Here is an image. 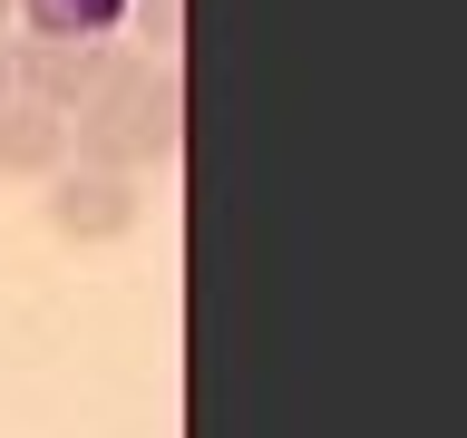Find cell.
Returning a JSON list of instances; mask_svg holds the SVG:
<instances>
[{
  "label": "cell",
  "mask_w": 467,
  "mask_h": 438,
  "mask_svg": "<svg viewBox=\"0 0 467 438\" xmlns=\"http://www.w3.org/2000/svg\"><path fill=\"white\" fill-rule=\"evenodd\" d=\"M68 137H78V156H88L98 175L146 166V68H108V78H98V88L78 98Z\"/></svg>",
  "instance_id": "cell-1"
},
{
  "label": "cell",
  "mask_w": 467,
  "mask_h": 438,
  "mask_svg": "<svg viewBox=\"0 0 467 438\" xmlns=\"http://www.w3.org/2000/svg\"><path fill=\"white\" fill-rule=\"evenodd\" d=\"M146 195H137V175H49V234H68V244H117V234H137Z\"/></svg>",
  "instance_id": "cell-2"
},
{
  "label": "cell",
  "mask_w": 467,
  "mask_h": 438,
  "mask_svg": "<svg viewBox=\"0 0 467 438\" xmlns=\"http://www.w3.org/2000/svg\"><path fill=\"white\" fill-rule=\"evenodd\" d=\"M0 175H68V117L10 98L0 108Z\"/></svg>",
  "instance_id": "cell-3"
},
{
  "label": "cell",
  "mask_w": 467,
  "mask_h": 438,
  "mask_svg": "<svg viewBox=\"0 0 467 438\" xmlns=\"http://www.w3.org/2000/svg\"><path fill=\"white\" fill-rule=\"evenodd\" d=\"M10 68H20V98H29V108H58V117H68V98H88V88H98V78H108V58H98V49H68V39H49V49H10Z\"/></svg>",
  "instance_id": "cell-4"
},
{
  "label": "cell",
  "mask_w": 467,
  "mask_h": 438,
  "mask_svg": "<svg viewBox=\"0 0 467 438\" xmlns=\"http://www.w3.org/2000/svg\"><path fill=\"white\" fill-rule=\"evenodd\" d=\"M146 156H175V68L146 78Z\"/></svg>",
  "instance_id": "cell-5"
},
{
  "label": "cell",
  "mask_w": 467,
  "mask_h": 438,
  "mask_svg": "<svg viewBox=\"0 0 467 438\" xmlns=\"http://www.w3.org/2000/svg\"><path fill=\"white\" fill-rule=\"evenodd\" d=\"M137 29L156 39V49H166V39H175V0H137Z\"/></svg>",
  "instance_id": "cell-6"
},
{
  "label": "cell",
  "mask_w": 467,
  "mask_h": 438,
  "mask_svg": "<svg viewBox=\"0 0 467 438\" xmlns=\"http://www.w3.org/2000/svg\"><path fill=\"white\" fill-rule=\"evenodd\" d=\"M10 98H20V68H10V49H0V108H10Z\"/></svg>",
  "instance_id": "cell-7"
},
{
  "label": "cell",
  "mask_w": 467,
  "mask_h": 438,
  "mask_svg": "<svg viewBox=\"0 0 467 438\" xmlns=\"http://www.w3.org/2000/svg\"><path fill=\"white\" fill-rule=\"evenodd\" d=\"M0 20H10V0H0Z\"/></svg>",
  "instance_id": "cell-8"
}]
</instances>
